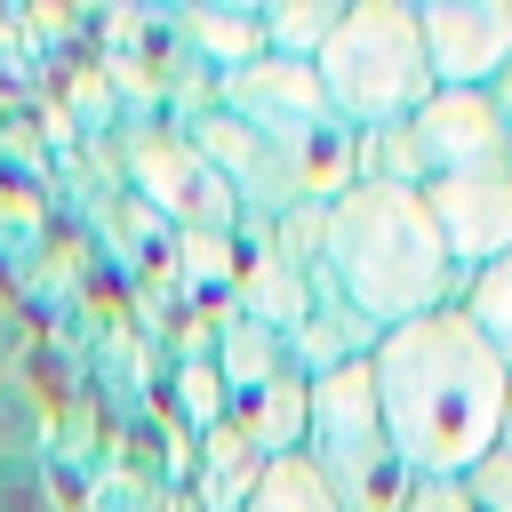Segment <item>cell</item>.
<instances>
[{
  "instance_id": "obj_13",
  "label": "cell",
  "mask_w": 512,
  "mask_h": 512,
  "mask_svg": "<svg viewBox=\"0 0 512 512\" xmlns=\"http://www.w3.org/2000/svg\"><path fill=\"white\" fill-rule=\"evenodd\" d=\"M456 304H464V320L488 336V352L512 368V248H504L488 272H472V280L456 288Z\"/></svg>"
},
{
  "instance_id": "obj_16",
  "label": "cell",
  "mask_w": 512,
  "mask_h": 512,
  "mask_svg": "<svg viewBox=\"0 0 512 512\" xmlns=\"http://www.w3.org/2000/svg\"><path fill=\"white\" fill-rule=\"evenodd\" d=\"M176 400H184V416H192L200 432H216V424H224V384H216V360H208V352H200V360H184Z\"/></svg>"
},
{
  "instance_id": "obj_2",
  "label": "cell",
  "mask_w": 512,
  "mask_h": 512,
  "mask_svg": "<svg viewBox=\"0 0 512 512\" xmlns=\"http://www.w3.org/2000/svg\"><path fill=\"white\" fill-rule=\"evenodd\" d=\"M320 272L376 328H408V320L456 304V272H448V248H440L416 184L360 176L352 192H336L320 208Z\"/></svg>"
},
{
  "instance_id": "obj_7",
  "label": "cell",
  "mask_w": 512,
  "mask_h": 512,
  "mask_svg": "<svg viewBox=\"0 0 512 512\" xmlns=\"http://www.w3.org/2000/svg\"><path fill=\"white\" fill-rule=\"evenodd\" d=\"M424 208H432L456 288L512 248V168L504 176H440V184H424Z\"/></svg>"
},
{
  "instance_id": "obj_5",
  "label": "cell",
  "mask_w": 512,
  "mask_h": 512,
  "mask_svg": "<svg viewBox=\"0 0 512 512\" xmlns=\"http://www.w3.org/2000/svg\"><path fill=\"white\" fill-rule=\"evenodd\" d=\"M408 144H416L424 184H440V176H504L512 168V128H504L488 88H432L416 104V120H408Z\"/></svg>"
},
{
  "instance_id": "obj_17",
  "label": "cell",
  "mask_w": 512,
  "mask_h": 512,
  "mask_svg": "<svg viewBox=\"0 0 512 512\" xmlns=\"http://www.w3.org/2000/svg\"><path fill=\"white\" fill-rule=\"evenodd\" d=\"M0 512H56V488H48L40 456H16V464H0Z\"/></svg>"
},
{
  "instance_id": "obj_8",
  "label": "cell",
  "mask_w": 512,
  "mask_h": 512,
  "mask_svg": "<svg viewBox=\"0 0 512 512\" xmlns=\"http://www.w3.org/2000/svg\"><path fill=\"white\" fill-rule=\"evenodd\" d=\"M192 152L216 168V184L240 200V216H296L304 208V192H296V168L256 136V128H240V120H224L216 104L192 120Z\"/></svg>"
},
{
  "instance_id": "obj_10",
  "label": "cell",
  "mask_w": 512,
  "mask_h": 512,
  "mask_svg": "<svg viewBox=\"0 0 512 512\" xmlns=\"http://www.w3.org/2000/svg\"><path fill=\"white\" fill-rule=\"evenodd\" d=\"M336 16H344V0H272V8H256V24H264V56L312 64V56L328 48Z\"/></svg>"
},
{
  "instance_id": "obj_9",
  "label": "cell",
  "mask_w": 512,
  "mask_h": 512,
  "mask_svg": "<svg viewBox=\"0 0 512 512\" xmlns=\"http://www.w3.org/2000/svg\"><path fill=\"white\" fill-rule=\"evenodd\" d=\"M256 472H264V456H256L232 424L200 432V504H208V512H240L248 488H256Z\"/></svg>"
},
{
  "instance_id": "obj_12",
  "label": "cell",
  "mask_w": 512,
  "mask_h": 512,
  "mask_svg": "<svg viewBox=\"0 0 512 512\" xmlns=\"http://www.w3.org/2000/svg\"><path fill=\"white\" fill-rule=\"evenodd\" d=\"M240 512H344V504L328 496V480H320L304 456H272V464L256 472V488H248Z\"/></svg>"
},
{
  "instance_id": "obj_14",
  "label": "cell",
  "mask_w": 512,
  "mask_h": 512,
  "mask_svg": "<svg viewBox=\"0 0 512 512\" xmlns=\"http://www.w3.org/2000/svg\"><path fill=\"white\" fill-rule=\"evenodd\" d=\"M456 488H464V504H472V512H512V416H504L496 448H488Z\"/></svg>"
},
{
  "instance_id": "obj_3",
  "label": "cell",
  "mask_w": 512,
  "mask_h": 512,
  "mask_svg": "<svg viewBox=\"0 0 512 512\" xmlns=\"http://www.w3.org/2000/svg\"><path fill=\"white\" fill-rule=\"evenodd\" d=\"M312 72H320L328 112L352 136L416 120V104L432 96V64H424V40H416V0H344Z\"/></svg>"
},
{
  "instance_id": "obj_19",
  "label": "cell",
  "mask_w": 512,
  "mask_h": 512,
  "mask_svg": "<svg viewBox=\"0 0 512 512\" xmlns=\"http://www.w3.org/2000/svg\"><path fill=\"white\" fill-rule=\"evenodd\" d=\"M488 96H496V112H504V128H512V72H504V80H496Z\"/></svg>"
},
{
  "instance_id": "obj_1",
  "label": "cell",
  "mask_w": 512,
  "mask_h": 512,
  "mask_svg": "<svg viewBox=\"0 0 512 512\" xmlns=\"http://www.w3.org/2000/svg\"><path fill=\"white\" fill-rule=\"evenodd\" d=\"M368 376L408 480H464L512 416V368L488 352L464 304L384 328V344L368 352Z\"/></svg>"
},
{
  "instance_id": "obj_11",
  "label": "cell",
  "mask_w": 512,
  "mask_h": 512,
  "mask_svg": "<svg viewBox=\"0 0 512 512\" xmlns=\"http://www.w3.org/2000/svg\"><path fill=\"white\" fill-rule=\"evenodd\" d=\"M184 32H192V48H200V64H208L216 80L264 56V24H256V8H192Z\"/></svg>"
},
{
  "instance_id": "obj_4",
  "label": "cell",
  "mask_w": 512,
  "mask_h": 512,
  "mask_svg": "<svg viewBox=\"0 0 512 512\" xmlns=\"http://www.w3.org/2000/svg\"><path fill=\"white\" fill-rule=\"evenodd\" d=\"M328 496L344 512H400V496L416 488L392 432H384V408H376V376L368 360H344L328 376H312V408H304V448H296Z\"/></svg>"
},
{
  "instance_id": "obj_6",
  "label": "cell",
  "mask_w": 512,
  "mask_h": 512,
  "mask_svg": "<svg viewBox=\"0 0 512 512\" xmlns=\"http://www.w3.org/2000/svg\"><path fill=\"white\" fill-rule=\"evenodd\" d=\"M432 88H496L512 72V0H416Z\"/></svg>"
},
{
  "instance_id": "obj_18",
  "label": "cell",
  "mask_w": 512,
  "mask_h": 512,
  "mask_svg": "<svg viewBox=\"0 0 512 512\" xmlns=\"http://www.w3.org/2000/svg\"><path fill=\"white\" fill-rule=\"evenodd\" d=\"M400 512H472V504H464L456 480H416V488L400 496Z\"/></svg>"
},
{
  "instance_id": "obj_15",
  "label": "cell",
  "mask_w": 512,
  "mask_h": 512,
  "mask_svg": "<svg viewBox=\"0 0 512 512\" xmlns=\"http://www.w3.org/2000/svg\"><path fill=\"white\" fill-rule=\"evenodd\" d=\"M16 456H40V400L16 376H0V464Z\"/></svg>"
}]
</instances>
